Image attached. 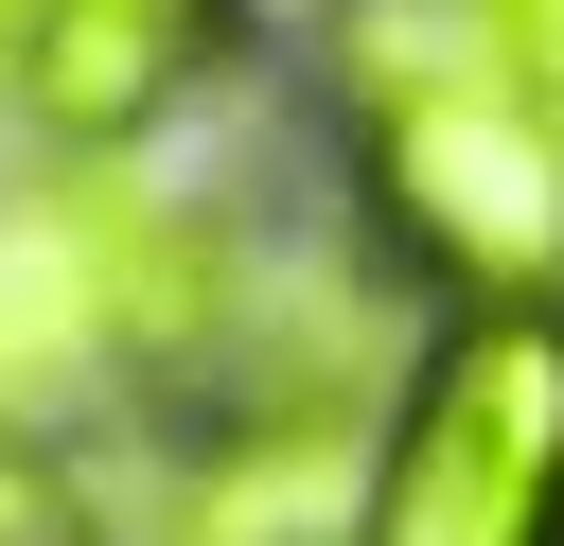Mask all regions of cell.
<instances>
[{
    "label": "cell",
    "instance_id": "6da1fadb",
    "mask_svg": "<svg viewBox=\"0 0 564 546\" xmlns=\"http://www.w3.org/2000/svg\"><path fill=\"white\" fill-rule=\"evenodd\" d=\"M247 247L229 211H194L176 176L123 159H35L0 176V440H106V423H176L229 387L247 335Z\"/></svg>",
    "mask_w": 564,
    "mask_h": 546
},
{
    "label": "cell",
    "instance_id": "7a4b0ae2",
    "mask_svg": "<svg viewBox=\"0 0 564 546\" xmlns=\"http://www.w3.org/2000/svg\"><path fill=\"white\" fill-rule=\"evenodd\" d=\"M352 176L388 264H423L441 299H564V123L494 70L476 0L352 18Z\"/></svg>",
    "mask_w": 564,
    "mask_h": 546
},
{
    "label": "cell",
    "instance_id": "3957f363",
    "mask_svg": "<svg viewBox=\"0 0 564 546\" xmlns=\"http://www.w3.org/2000/svg\"><path fill=\"white\" fill-rule=\"evenodd\" d=\"M352 546H564V299H458L388 370Z\"/></svg>",
    "mask_w": 564,
    "mask_h": 546
},
{
    "label": "cell",
    "instance_id": "277c9868",
    "mask_svg": "<svg viewBox=\"0 0 564 546\" xmlns=\"http://www.w3.org/2000/svg\"><path fill=\"white\" fill-rule=\"evenodd\" d=\"M229 35H247V0H35L0 106H18L53 159H123V141H141Z\"/></svg>",
    "mask_w": 564,
    "mask_h": 546
},
{
    "label": "cell",
    "instance_id": "5b68a950",
    "mask_svg": "<svg viewBox=\"0 0 564 546\" xmlns=\"http://www.w3.org/2000/svg\"><path fill=\"white\" fill-rule=\"evenodd\" d=\"M0 546H88V458L70 440H0Z\"/></svg>",
    "mask_w": 564,
    "mask_h": 546
},
{
    "label": "cell",
    "instance_id": "8992f818",
    "mask_svg": "<svg viewBox=\"0 0 564 546\" xmlns=\"http://www.w3.org/2000/svg\"><path fill=\"white\" fill-rule=\"evenodd\" d=\"M476 35H494V70L564 123V0H476Z\"/></svg>",
    "mask_w": 564,
    "mask_h": 546
},
{
    "label": "cell",
    "instance_id": "52a82bcc",
    "mask_svg": "<svg viewBox=\"0 0 564 546\" xmlns=\"http://www.w3.org/2000/svg\"><path fill=\"white\" fill-rule=\"evenodd\" d=\"M18 18H35V0H0V88H18Z\"/></svg>",
    "mask_w": 564,
    "mask_h": 546
}]
</instances>
